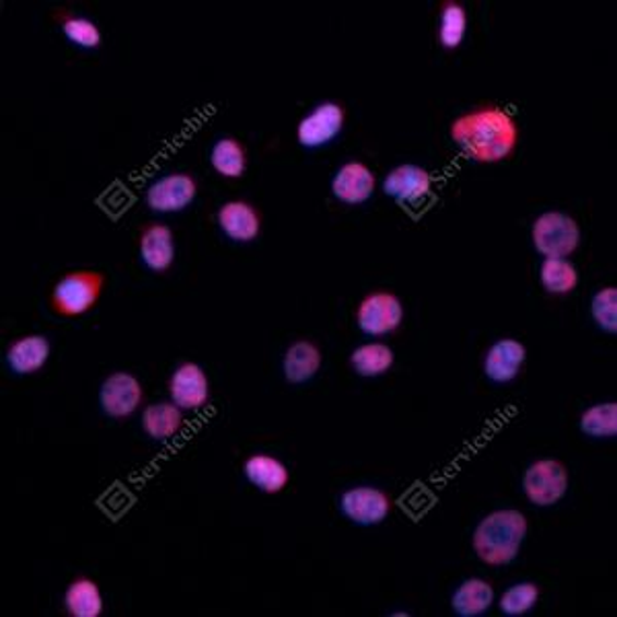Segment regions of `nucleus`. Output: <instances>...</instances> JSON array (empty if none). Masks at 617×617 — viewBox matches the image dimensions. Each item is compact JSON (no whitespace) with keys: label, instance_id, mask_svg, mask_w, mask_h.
I'll list each match as a JSON object with an SVG mask.
<instances>
[{"label":"nucleus","instance_id":"obj_1","mask_svg":"<svg viewBox=\"0 0 617 617\" xmlns=\"http://www.w3.org/2000/svg\"><path fill=\"white\" fill-rule=\"evenodd\" d=\"M451 141L472 161L498 163L517 149L519 128L505 109L479 107L453 120Z\"/></svg>","mask_w":617,"mask_h":617},{"label":"nucleus","instance_id":"obj_2","mask_svg":"<svg viewBox=\"0 0 617 617\" xmlns=\"http://www.w3.org/2000/svg\"><path fill=\"white\" fill-rule=\"evenodd\" d=\"M527 530L530 523L523 512L514 509L494 511L477 523L472 546L484 565H511L523 547Z\"/></svg>","mask_w":617,"mask_h":617},{"label":"nucleus","instance_id":"obj_3","mask_svg":"<svg viewBox=\"0 0 617 617\" xmlns=\"http://www.w3.org/2000/svg\"><path fill=\"white\" fill-rule=\"evenodd\" d=\"M106 274L97 270L67 272L50 293L54 313L60 318H81L88 313L104 295Z\"/></svg>","mask_w":617,"mask_h":617},{"label":"nucleus","instance_id":"obj_4","mask_svg":"<svg viewBox=\"0 0 617 617\" xmlns=\"http://www.w3.org/2000/svg\"><path fill=\"white\" fill-rule=\"evenodd\" d=\"M533 246L546 258H568L581 244L579 223L565 212L549 211L539 214L531 229Z\"/></svg>","mask_w":617,"mask_h":617},{"label":"nucleus","instance_id":"obj_5","mask_svg":"<svg viewBox=\"0 0 617 617\" xmlns=\"http://www.w3.org/2000/svg\"><path fill=\"white\" fill-rule=\"evenodd\" d=\"M523 490L535 507H554L568 493V470L556 459H539L527 467Z\"/></svg>","mask_w":617,"mask_h":617},{"label":"nucleus","instance_id":"obj_6","mask_svg":"<svg viewBox=\"0 0 617 617\" xmlns=\"http://www.w3.org/2000/svg\"><path fill=\"white\" fill-rule=\"evenodd\" d=\"M404 321V305L389 290H375L356 309L358 330L367 335L393 334Z\"/></svg>","mask_w":617,"mask_h":617},{"label":"nucleus","instance_id":"obj_7","mask_svg":"<svg viewBox=\"0 0 617 617\" xmlns=\"http://www.w3.org/2000/svg\"><path fill=\"white\" fill-rule=\"evenodd\" d=\"M144 400V389L142 383L126 370H116L107 375L99 388V406L104 410L107 418L122 420L142 406Z\"/></svg>","mask_w":617,"mask_h":617},{"label":"nucleus","instance_id":"obj_8","mask_svg":"<svg viewBox=\"0 0 617 617\" xmlns=\"http://www.w3.org/2000/svg\"><path fill=\"white\" fill-rule=\"evenodd\" d=\"M340 509L353 521L354 525L360 527H372L381 525L393 509V502L388 493L375 486H354L351 490L342 494Z\"/></svg>","mask_w":617,"mask_h":617},{"label":"nucleus","instance_id":"obj_9","mask_svg":"<svg viewBox=\"0 0 617 617\" xmlns=\"http://www.w3.org/2000/svg\"><path fill=\"white\" fill-rule=\"evenodd\" d=\"M198 195V183L190 174H167L155 179L146 190V206L157 214H171L188 209Z\"/></svg>","mask_w":617,"mask_h":617},{"label":"nucleus","instance_id":"obj_10","mask_svg":"<svg viewBox=\"0 0 617 617\" xmlns=\"http://www.w3.org/2000/svg\"><path fill=\"white\" fill-rule=\"evenodd\" d=\"M346 111L335 102L319 104L311 114H307L297 126V141L305 149H321L334 141L344 130Z\"/></svg>","mask_w":617,"mask_h":617},{"label":"nucleus","instance_id":"obj_11","mask_svg":"<svg viewBox=\"0 0 617 617\" xmlns=\"http://www.w3.org/2000/svg\"><path fill=\"white\" fill-rule=\"evenodd\" d=\"M169 395L183 412L200 410L211 400V381L204 369L195 363L179 365L169 379Z\"/></svg>","mask_w":617,"mask_h":617},{"label":"nucleus","instance_id":"obj_12","mask_svg":"<svg viewBox=\"0 0 617 617\" xmlns=\"http://www.w3.org/2000/svg\"><path fill=\"white\" fill-rule=\"evenodd\" d=\"M432 190V176L414 163L398 165L383 179V192L400 204H418Z\"/></svg>","mask_w":617,"mask_h":617},{"label":"nucleus","instance_id":"obj_13","mask_svg":"<svg viewBox=\"0 0 617 617\" xmlns=\"http://www.w3.org/2000/svg\"><path fill=\"white\" fill-rule=\"evenodd\" d=\"M377 179L369 167L360 161H348L344 163L332 179V194L335 200L344 204H365L375 194Z\"/></svg>","mask_w":617,"mask_h":617},{"label":"nucleus","instance_id":"obj_14","mask_svg":"<svg viewBox=\"0 0 617 617\" xmlns=\"http://www.w3.org/2000/svg\"><path fill=\"white\" fill-rule=\"evenodd\" d=\"M527 360V348L512 337L494 342L484 358V372L494 383H511Z\"/></svg>","mask_w":617,"mask_h":617},{"label":"nucleus","instance_id":"obj_15","mask_svg":"<svg viewBox=\"0 0 617 617\" xmlns=\"http://www.w3.org/2000/svg\"><path fill=\"white\" fill-rule=\"evenodd\" d=\"M50 354H52V344L46 335L27 334L11 342L4 358L9 369L19 377H25L44 369L50 360Z\"/></svg>","mask_w":617,"mask_h":617},{"label":"nucleus","instance_id":"obj_16","mask_svg":"<svg viewBox=\"0 0 617 617\" xmlns=\"http://www.w3.org/2000/svg\"><path fill=\"white\" fill-rule=\"evenodd\" d=\"M216 221H218L221 230H223L229 239L239 241V244L253 241V239L260 235V230H262L260 212L256 211L249 202H244V200H230V202H225V204L218 209Z\"/></svg>","mask_w":617,"mask_h":617},{"label":"nucleus","instance_id":"obj_17","mask_svg":"<svg viewBox=\"0 0 617 617\" xmlns=\"http://www.w3.org/2000/svg\"><path fill=\"white\" fill-rule=\"evenodd\" d=\"M139 253L142 264L153 272H167L176 262L174 230L163 223H153L141 233Z\"/></svg>","mask_w":617,"mask_h":617},{"label":"nucleus","instance_id":"obj_18","mask_svg":"<svg viewBox=\"0 0 617 617\" xmlns=\"http://www.w3.org/2000/svg\"><path fill=\"white\" fill-rule=\"evenodd\" d=\"M244 474H246L247 482L251 486H256L260 493L264 494H281L290 474L288 467L284 465L281 459L265 455V453H256L251 458H247L246 465H244Z\"/></svg>","mask_w":617,"mask_h":617},{"label":"nucleus","instance_id":"obj_19","mask_svg":"<svg viewBox=\"0 0 617 617\" xmlns=\"http://www.w3.org/2000/svg\"><path fill=\"white\" fill-rule=\"evenodd\" d=\"M321 351L309 340H299L286 348L283 358L284 379L293 385L311 381L321 369Z\"/></svg>","mask_w":617,"mask_h":617},{"label":"nucleus","instance_id":"obj_20","mask_svg":"<svg viewBox=\"0 0 617 617\" xmlns=\"http://www.w3.org/2000/svg\"><path fill=\"white\" fill-rule=\"evenodd\" d=\"M141 424L153 441H169L183 426V410L174 402H155L144 407Z\"/></svg>","mask_w":617,"mask_h":617},{"label":"nucleus","instance_id":"obj_21","mask_svg":"<svg viewBox=\"0 0 617 617\" xmlns=\"http://www.w3.org/2000/svg\"><path fill=\"white\" fill-rule=\"evenodd\" d=\"M64 609L71 617L102 616L104 595L99 584L87 577L74 579L64 591Z\"/></svg>","mask_w":617,"mask_h":617},{"label":"nucleus","instance_id":"obj_22","mask_svg":"<svg viewBox=\"0 0 617 617\" xmlns=\"http://www.w3.org/2000/svg\"><path fill=\"white\" fill-rule=\"evenodd\" d=\"M493 584L482 579H467L461 582L451 597V607L461 617L482 616L493 607Z\"/></svg>","mask_w":617,"mask_h":617},{"label":"nucleus","instance_id":"obj_23","mask_svg":"<svg viewBox=\"0 0 617 617\" xmlns=\"http://www.w3.org/2000/svg\"><path fill=\"white\" fill-rule=\"evenodd\" d=\"M395 363V353L391 351L388 344L381 342H369L363 344L358 348H354L351 354V365H353L354 372L360 377H381L388 370H391Z\"/></svg>","mask_w":617,"mask_h":617},{"label":"nucleus","instance_id":"obj_24","mask_svg":"<svg viewBox=\"0 0 617 617\" xmlns=\"http://www.w3.org/2000/svg\"><path fill=\"white\" fill-rule=\"evenodd\" d=\"M211 165L216 174L229 179L244 176L247 169L246 146L237 139H218L211 151Z\"/></svg>","mask_w":617,"mask_h":617},{"label":"nucleus","instance_id":"obj_25","mask_svg":"<svg viewBox=\"0 0 617 617\" xmlns=\"http://www.w3.org/2000/svg\"><path fill=\"white\" fill-rule=\"evenodd\" d=\"M467 34V11L458 0L442 2L439 13V44L444 50H458Z\"/></svg>","mask_w":617,"mask_h":617},{"label":"nucleus","instance_id":"obj_26","mask_svg":"<svg viewBox=\"0 0 617 617\" xmlns=\"http://www.w3.org/2000/svg\"><path fill=\"white\" fill-rule=\"evenodd\" d=\"M539 281L551 295H568L579 286V270L566 258H546L539 268Z\"/></svg>","mask_w":617,"mask_h":617},{"label":"nucleus","instance_id":"obj_27","mask_svg":"<svg viewBox=\"0 0 617 617\" xmlns=\"http://www.w3.org/2000/svg\"><path fill=\"white\" fill-rule=\"evenodd\" d=\"M581 430L593 439H612L617 435V404H597L584 410L581 416Z\"/></svg>","mask_w":617,"mask_h":617},{"label":"nucleus","instance_id":"obj_28","mask_svg":"<svg viewBox=\"0 0 617 617\" xmlns=\"http://www.w3.org/2000/svg\"><path fill=\"white\" fill-rule=\"evenodd\" d=\"M62 34L76 48L83 50H97L104 41L102 27L93 19L83 15H67L62 19Z\"/></svg>","mask_w":617,"mask_h":617},{"label":"nucleus","instance_id":"obj_29","mask_svg":"<svg viewBox=\"0 0 617 617\" xmlns=\"http://www.w3.org/2000/svg\"><path fill=\"white\" fill-rule=\"evenodd\" d=\"M539 586L535 582H519V584H512L511 589L505 591V595L500 597V612L505 616H523L531 612L537 601H539Z\"/></svg>","mask_w":617,"mask_h":617},{"label":"nucleus","instance_id":"obj_30","mask_svg":"<svg viewBox=\"0 0 617 617\" xmlns=\"http://www.w3.org/2000/svg\"><path fill=\"white\" fill-rule=\"evenodd\" d=\"M591 316L603 332L616 334L617 332V288L607 286L595 293L591 300Z\"/></svg>","mask_w":617,"mask_h":617}]
</instances>
